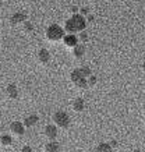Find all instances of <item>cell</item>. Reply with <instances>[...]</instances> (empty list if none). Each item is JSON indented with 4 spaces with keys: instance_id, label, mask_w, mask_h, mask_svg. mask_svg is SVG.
Segmentation results:
<instances>
[{
    "instance_id": "f546056e",
    "label": "cell",
    "mask_w": 145,
    "mask_h": 152,
    "mask_svg": "<svg viewBox=\"0 0 145 152\" xmlns=\"http://www.w3.org/2000/svg\"><path fill=\"white\" fill-rule=\"evenodd\" d=\"M144 110H145V106H144Z\"/></svg>"
},
{
    "instance_id": "8fae6325",
    "label": "cell",
    "mask_w": 145,
    "mask_h": 152,
    "mask_svg": "<svg viewBox=\"0 0 145 152\" xmlns=\"http://www.w3.org/2000/svg\"><path fill=\"white\" fill-rule=\"evenodd\" d=\"M38 121H39V117L36 115H29L27 116L25 119H24V127H34V126L36 124Z\"/></svg>"
},
{
    "instance_id": "277c9868",
    "label": "cell",
    "mask_w": 145,
    "mask_h": 152,
    "mask_svg": "<svg viewBox=\"0 0 145 152\" xmlns=\"http://www.w3.org/2000/svg\"><path fill=\"white\" fill-rule=\"evenodd\" d=\"M10 130H11L13 135H15V137H21L25 133V127H24V124L21 121H13L10 124Z\"/></svg>"
},
{
    "instance_id": "2e32d148",
    "label": "cell",
    "mask_w": 145,
    "mask_h": 152,
    "mask_svg": "<svg viewBox=\"0 0 145 152\" xmlns=\"http://www.w3.org/2000/svg\"><path fill=\"white\" fill-rule=\"evenodd\" d=\"M96 152H113V148L108 142H102L96 147Z\"/></svg>"
},
{
    "instance_id": "30bf717a",
    "label": "cell",
    "mask_w": 145,
    "mask_h": 152,
    "mask_svg": "<svg viewBox=\"0 0 145 152\" xmlns=\"http://www.w3.org/2000/svg\"><path fill=\"white\" fill-rule=\"evenodd\" d=\"M71 107L74 109V112H82L85 109V102L82 98H75L73 103H71Z\"/></svg>"
},
{
    "instance_id": "44dd1931",
    "label": "cell",
    "mask_w": 145,
    "mask_h": 152,
    "mask_svg": "<svg viewBox=\"0 0 145 152\" xmlns=\"http://www.w3.org/2000/svg\"><path fill=\"white\" fill-rule=\"evenodd\" d=\"M87 83H88V87H95L96 85V83H98V78L95 77V75H89L88 78H87Z\"/></svg>"
},
{
    "instance_id": "9a60e30c",
    "label": "cell",
    "mask_w": 145,
    "mask_h": 152,
    "mask_svg": "<svg viewBox=\"0 0 145 152\" xmlns=\"http://www.w3.org/2000/svg\"><path fill=\"white\" fill-rule=\"evenodd\" d=\"M81 78H84V77H82L80 69H75V70H73V71L70 73V80L73 81V83H77V81L81 80Z\"/></svg>"
},
{
    "instance_id": "83f0119b",
    "label": "cell",
    "mask_w": 145,
    "mask_h": 152,
    "mask_svg": "<svg viewBox=\"0 0 145 152\" xmlns=\"http://www.w3.org/2000/svg\"><path fill=\"white\" fill-rule=\"evenodd\" d=\"M133 152H141V151H140V149H134V151H133Z\"/></svg>"
},
{
    "instance_id": "d6986e66",
    "label": "cell",
    "mask_w": 145,
    "mask_h": 152,
    "mask_svg": "<svg viewBox=\"0 0 145 152\" xmlns=\"http://www.w3.org/2000/svg\"><path fill=\"white\" fill-rule=\"evenodd\" d=\"M80 71H81V74H82V77L84 78H88L89 75H91V69L89 67H87V66H82V67H80Z\"/></svg>"
},
{
    "instance_id": "cb8c5ba5",
    "label": "cell",
    "mask_w": 145,
    "mask_h": 152,
    "mask_svg": "<svg viewBox=\"0 0 145 152\" xmlns=\"http://www.w3.org/2000/svg\"><path fill=\"white\" fill-rule=\"evenodd\" d=\"M71 13L73 14H78L80 13V9H78V7H77V6H71Z\"/></svg>"
},
{
    "instance_id": "603a6c76",
    "label": "cell",
    "mask_w": 145,
    "mask_h": 152,
    "mask_svg": "<svg viewBox=\"0 0 145 152\" xmlns=\"http://www.w3.org/2000/svg\"><path fill=\"white\" fill-rule=\"evenodd\" d=\"M21 152H34L32 151V148L28 147V145H24L23 148H21Z\"/></svg>"
},
{
    "instance_id": "ba28073f",
    "label": "cell",
    "mask_w": 145,
    "mask_h": 152,
    "mask_svg": "<svg viewBox=\"0 0 145 152\" xmlns=\"http://www.w3.org/2000/svg\"><path fill=\"white\" fill-rule=\"evenodd\" d=\"M38 60L42 63V64H47L50 61V53L47 49H41L38 52Z\"/></svg>"
},
{
    "instance_id": "4fadbf2b",
    "label": "cell",
    "mask_w": 145,
    "mask_h": 152,
    "mask_svg": "<svg viewBox=\"0 0 145 152\" xmlns=\"http://www.w3.org/2000/svg\"><path fill=\"white\" fill-rule=\"evenodd\" d=\"M59 149H60V147L55 141H50L45 145V152H59Z\"/></svg>"
},
{
    "instance_id": "7c38bea8",
    "label": "cell",
    "mask_w": 145,
    "mask_h": 152,
    "mask_svg": "<svg viewBox=\"0 0 145 152\" xmlns=\"http://www.w3.org/2000/svg\"><path fill=\"white\" fill-rule=\"evenodd\" d=\"M85 55V45L84 43H78L77 46L73 48V56H74L75 59H80L82 56Z\"/></svg>"
},
{
    "instance_id": "3957f363",
    "label": "cell",
    "mask_w": 145,
    "mask_h": 152,
    "mask_svg": "<svg viewBox=\"0 0 145 152\" xmlns=\"http://www.w3.org/2000/svg\"><path fill=\"white\" fill-rule=\"evenodd\" d=\"M52 120H53V124L59 127V129H67L68 124H70V116L63 110L55 112L53 116H52Z\"/></svg>"
},
{
    "instance_id": "484cf974",
    "label": "cell",
    "mask_w": 145,
    "mask_h": 152,
    "mask_svg": "<svg viewBox=\"0 0 145 152\" xmlns=\"http://www.w3.org/2000/svg\"><path fill=\"white\" fill-rule=\"evenodd\" d=\"M94 21H95L94 15H91V14H89V15H87V23H94Z\"/></svg>"
},
{
    "instance_id": "f1b7e54d",
    "label": "cell",
    "mask_w": 145,
    "mask_h": 152,
    "mask_svg": "<svg viewBox=\"0 0 145 152\" xmlns=\"http://www.w3.org/2000/svg\"><path fill=\"white\" fill-rule=\"evenodd\" d=\"M144 124H145V117H144Z\"/></svg>"
},
{
    "instance_id": "9c48e42d",
    "label": "cell",
    "mask_w": 145,
    "mask_h": 152,
    "mask_svg": "<svg viewBox=\"0 0 145 152\" xmlns=\"http://www.w3.org/2000/svg\"><path fill=\"white\" fill-rule=\"evenodd\" d=\"M6 94H7V96H9L10 99H17V98H18V88H17V85H14V84L7 85Z\"/></svg>"
},
{
    "instance_id": "6da1fadb",
    "label": "cell",
    "mask_w": 145,
    "mask_h": 152,
    "mask_svg": "<svg viewBox=\"0 0 145 152\" xmlns=\"http://www.w3.org/2000/svg\"><path fill=\"white\" fill-rule=\"evenodd\" d=\"M85 28H87V18L82 17L80 13L73 14L71 18L66 20L64 23V32L68 35H75L77 32L80 34L81 31H85Z\"/></svg>"
},
{
    "instance_id": "5b68a950",
    "label": "cell",
    "mask_w": 145,
    "mask_h": 152,
    "mask_svg": "<svg viewBox=\"0 0 145 152\" xmlns=\"http://www.w3.org/2000/svg\"><path fill=\"white\" fill-rule=\"evenodd\" d=\"M43 134H45V137H46L47 140L55 141V140L57 138V134H59V131H57V127L55 124H47L46 127H45Z\"/></svg>"
},
{
    "instance_id": "4316f807",
    "label": "cell",
    "mask_w": 145,
    "mask_h": 152,
    "mask_svg": "<svg viewBox=\"0 0 145 152\" xmlns=\"http://www.w3.org/2000/svg\"><path fill=\"white\" fill-rule=\"evenodd\" d=\"M141 70H142V71H144V73H145V61H144V63H142V64H141Z\"/></svg>"
},
{
    "instance_id": "5bb4252c",
    "label": "cell",
    "mask_w": 145,
    "mask_h": 152,
    "mask_svg": "<svg viewBox=\"0 0 145 152\" xmlns=\"http://www.w3.org/2000/svg\"><path fill=\"white\" fill-rule=\"evenodd\" d=\"M0 144H1L3 147H10V145L13 144L11 135H9V134H3V135L0 137Z\"/></svg>"
},
{
    "instance_id": "ac0fdd59",
    "label": "cell",
    "mask_w": 145,
    "mask_h": 152,
    "mask_svg": "<svg viewBox=\"0 0 145 152\" xmlns=\"http://www.w3.org/2000/svg\"><path fill=\"white\" fill-rule=\"evenodd\" d=\"M88 39H89V35L85 32V31H81V32L78 34V42H80V43H87Z\"/></svg>"
},
{
    "instance_id": "7a4b0ae2",
    "label": "cell",
    "mask_w": 145,
    "mask_h": 152,
    "mask_svg": "<svg viewBox=\"0 0 145 152\" xmlns=\"http://www.w3.org/2000/svg\"><path fill=\"white\" fill-rule=\"evenodd\" d=\"M66 32H64V28H61L60 25H57V24H52L49 25L46 29V32H45V37H46L47 41L50 42H59V41H63V38H64Z\"/></svg>"
},
{
    "instance_id": "8992f818",
    "label": "cell",
    "mask_w": 145,
    "mask_h": 152,
    "mask_svg": "<svg viewBox=\"0 0 145 152\" xmlns=\"http://www.w3.org/2000/svg\"><path fill=\"white\" fill-rule=\"evenodd\" d=\"M25 21H27V14H25V13H21V11H18V13H14L13 15H11V18H10V23L13 24V25L24 24Z\"/></svg>"
},
{
    "instance_id": "7402d4cb",
    "label": "cell",
    "mask_w": 145,
    "mask_h": 152,
    "mask_svg": "<svg viewBox=\"0 0 145 152\" xmlns=\"http://www.w3.org/2000/svg\"><path fill=\"white\" fill-rule=\"evenodd\" d=\"M80 14L82 15V17H85V15H89V10H88V7H82V9L80 10Z\"/></svg>"
},
{
    "instance_id": "e0dca14e",
    "label": "cell",
    "mask_w": 145,
    "mask_h": 152,
    "mask_svg": "<svg viewBox=\"0 0 145 152\" xmlns=\"http://www.w3.org/2000/svg\"><path fill=\"white\" fill-rule=\"evenodd\" d=\"M74 85L78 88V89H87V88H88V83H87V78L78 80L77 83H74Z\"/></svg>"
},
{
    "instance_id": "d4e9b609",
    "label": "cell",
    "mask_w": 145,
    "mask_h": 152,
    "mask_svg": "<svg viewBox=\"0 0 145 152\" xmlns=\"http://www.w3.org/2000/svg\"><path fill=\"white\" fill-rule=\"evenodd\" d=\"M109 145H110V147H112L113 149H114V148H117V147H119V144H117V141H116V140H112V141L109 142Z\"/></svg>"
},
{
    "instance_id": "ffe728a7",
    "label": "cell",
    "mask_w": 145,
    "mask_h": 152,
    "mask_svg": "<svg viewBox=\"0 0 145 152\" xmlns=\"http://www.w3.org/2000/svg\"><path fill=\"white\" fill-rule=\"evenodd\" d=\"M23 27H24V31H25L27 34H31V32L34 31V25H32V23H29L28 20H27V21H25V23L23 24Z\"/></svg>"
},
{
    "instance_id": "52a82bcc",
    "label": "cell",
    "mask_w": 145,
    "mask_h": 152,
    "mask_svg": "<svg viewBox=\"0 0 145 152\" xmlns=\"http://www.w3.org/2000/svg\"><path fill=\"white\" fill-rule=\"evenodd\" d=\"M63 43H64L67 48H71V49H73V48L77 46L80 42H78V37H77V35H68V34H67V35H64V38H63Z\"/></svg>"
}]
</instances>
